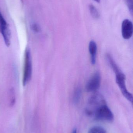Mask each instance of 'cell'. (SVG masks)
<instances>
[{"label": "cell", "mask_w": 133, "mask_h": 133, "mask_svg": "<svg viewBox=\"0 0 133 133\" xmlns=\"http://www.w3.org/2000/svg\"><path fill=\"white\" fill-rule=\"evenodd\" d=\"M105 104H106V102L103 96L99 93H95L89 99L86 112L87 115L92 116L94 112L99 107Z\"/></svg>", "instance_id": "cell-1"}, {"label": "cell", "mask_w": 133, "mask_h": 133, "mask_svg": "<svg viewBox=\"0 0 133 133\" xmlns=\"http://www.w3.org/2000/svg\"><path fill=\"white\" fill-rule=\"evenodd\" d=\"M96 120L111 122L114 121V116L111 109L105 104L98 108L94 112L93 116Z\"/></svg>", "instance_id": "cell-2"}, {"label": "cell", "mask_w": 133, "mask_h": 133, "mask_svg": "<svg viewBox=\"0 0 133 133\" xmlns=\"http://www.w3.org/2000/svg\"><path fill=\"white\" fill-rule=\"evenodd\" d=\"M32 74V62L31 54L29 48L25 51L23 84L25 86L31 79Z\"/></svg>", "instance_id": "cell-3"}, {"label": "cell", "mask_w": 133, "mask_h": 133, "mask_svg": "<svg viewBox=\"0 0 133 133\" xmlns=\"http://www.w3.org/2000/svg\"><path fill=\"white\" fill-rule=\"evenodd\" d=\"M116 81L123 95L129 101L132 103V95L129 92L126 88L125 83L126 76L123 72L116 75Z\"/></svg>", "instance_id": "cell-4"}, {"label": "cell", "mask_w": 133, "mask_h": 133, "mask_svg": "<svg viewBox=\"0 0 133 133\" xmlns=\"http://www.w3.org/2000/svg\"><path fill=\"white\" fill-rule=\"evenodd\" d=\"M0 32L2 35L5 43L9 47L11 43V32L8 25L0 11Z\"/></svg>", "instance_id": "cell-5"}, {"label": "cell", "mask_w": 133, "mask_h": 133, "mask_svg": "<svg viewBox=\"0 0 133 133\" xmlns=\"http://www.w3.org/2000/svg\"><path fill=\"white\" fill-rule=\"evenodd\" d=\"M101 82V76L98 72H96L87 81L86 86V90L87 92L97 91L100 88Z\"/></svg>", "instance_id": "cell-6"}, {"label": "cell", "mask_w": 133, "mask_h": 133, "mask_svg": "<svg viewBox=\"0 0 133 133\" xmlns=\"http://www.w3.org/2000/svg\"><path fill=\"white\" fill-rule=\"evenodd\" d=\"M122 35L125 39H129L132 37L133 33V25L132 22L128 19L123 20L122 26Z\"/></svg>", "instance_id": "cell-7"}, {"label": "cell", "mask_w": 133, "mask_h": 133, "mask_svg": "<svg viewBox=\"0 0 133 133\" xmlns=\"http://www.w3.org/2000/svg\"><path fill=\"white\" fill-rule=\"evenodd\" d=\"M89 51L91 55V64H92L94 65L96 62L97 46V43L94 41H91L89 43Z\"/></svg>", "instance_id": "cell-8"}, {"label": "cell", "mask_w": 133, "mask_h": 133, "mask_svg": "<svg viewBox=\"0 0 133 133\" xmlns=\"http://www.w3.org/2000/svg\"><path fill=\"white\" fill-rule=\"evenodd\" d=\"M106 58L108 62L109 63V64L111 67L112 70L115 72L116 75L122 72L111 55L109 54H107L106 55Z\"/></svg>", "instance_id": "cell-9"}, {"label": "cell", "mask_w": 133, "mask_h": 133, "mask_svg": "<svg viewBox=\"0 0 133 133\" xmlns=\"http://www.w3.org/2000/svg\"><path fill=\"white\" fill-rule=\"evenodd\" d=\"M82 90L80 88H77L75 90L73 96V101L75 104H78L82 96Z\"/></svg>", "instance_id": "cell-10"}, {"label": "cell", "mask_w": 133, "mask_h": 133, "mask_svg": "<svg viewBox=\"0 0 133 133\" xmlns=\"http://www.w3.org/2000/svg\"><path fill=\"white\" fill-rule=\"evenodd\" d=\"M89 7L90 12L92 17L95 19L99 18L100 17V14L96 7L91 4H90Z\"/></svg>", "instance_id": "cell-11"}, {"label": "cell", "mask_w": 133, "mask_h": 133, "mask_svg": "<svg viewBox=\"0 0 133 133\" xmlns=\"http://www.w3.org/2000/svg\"><path fill=\"white\" fill-rule=\"evenodd\" d=\"M89 133H107L106 130L100 127H92Z\"/></svg>", "instance_id": "cell-12"}, {"label": "cell", "mask_w": 133, "mask_h": 133, "mask_svg": "<svg viewBox=\"0 0 133 133\" xmlns=\"http://www.w3.org/2000/svg\"><path fill=\"white\" fill-rule=\"evenodd\" d=\"M31 29L33 31L36 32H38L40 30V28L39 25H37L36 23H33L31 25Z\"/></svg>", "instance_id": "cell-13"}, {"label": "cell", "mask_w": 133, "mask_h": 133, "mask_svg": "<svg viewBox=\"0 0 133 133\" xmlns=\"http://www.w3.org/2000/svg\"><path fill=\"white\" fill-rule=\"evenodd\" d=\"M128 8L130 12H133V0H126Z\"/></svg>", "instance_id": "cell-14"}, {"label": "cell", "mask_w": 133, "mask_h": 133, "mask_svg": "<svg viewBox=\"0 0 133 133\" xmlns=\"http://www.w3.org/2000/svg\"><path fill=\"white\" fill-rule=\"evenodd\" d=\"M77 131L76 129H74L73 130L72 133H77Z\"/></svg>", "instance_id": "cell-15"}, {"label": "cell", "mask_w": 133, "mask_h": 133, "mask_svg": "<svg viewBox=\"0 0 133 133\" xmlns=\"http://www.w3.org/2000/svg\"><path fill=\"white\" fill-rule=\"evenodd\" d=\"M94 1H95V2H98V3H100V0H94Z\"/></svg>", "instance_id": "cell-16"}]
</instances>
